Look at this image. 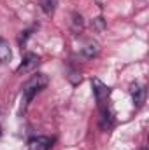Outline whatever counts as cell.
<instances>
[{
    "instance_id": "6da1fadb",
    "label": "cell",
    "mask_w": 149,
    "mask_h": 150,
    "mask_svg": "<svg viewBox=\"0 0 149 150\" xmlns=\"http://www.w3.org/2000/svg\"><path fill=\"white\" fill-rule=\"evenodd\" d=\"M47 86V77L44 74H37V75H32L25 86H23V108L28 105V101L34 100V96L37 94L40 89H44Z\"/></svg>"
},
{
    "instance_id": "7a4b0ae2",
    "label": "cell",
    "mask_w": 149,
    "mask_h": 150,
    "mask_svg": "<svg viewBox=\"0 0 149 150\" xmlns=\"http://www.w3.org/2000/svg\"><path fill=\"white\" fill-rule=\"evenodd\" d=\"M91 86H93V93H95V98L98 101V107L102 105H107V98H109V87L98 80V79H93L91 80Z\"/></svg>"
},
{
    "instance_id": "5b68a950",
    "label": "cell",
    "mask_w": 149,
    "mask_h": 150,
    "mask_svg": "<svg viewBox=\"0 0 149 150\" xmlns=\"http://www.w3.org/2000/svg\"><path fill=\"white\" fill-rule=\"evenodd\" d=\"M130 93H132V100H133V103H135L137 107H140V105L144 103L146 91H144L139 84H133V86H132V89H130Z\"/></svg>"
},
{
    "instance_id": "9c48e42d",
    "label": "cell",
    "mask_w": 149,
    "mask_h": 150,
    "mask_svg": "<svg viewBox=\"0 0 149 150\" xmlns=\"http://www.w3.org/2000/svg\"><path fill=\"white\" fill-rule=\"evenodd\" d=\"M93 26H95L98 32H102V30H104V26H105V25H104V19H102V18H97V19L93 21Z\"/></svg>"
},
{
    "instance_id": "52a82bcc",
    "label": "cell",
    "mask_w": 149,
    "mask_h": 150,
    "mask_svg": "<svg viewBox=\"0 0 149 150\" xmlns=\"http://www.w3.org/2000/svg\"><path fill=\"white\" fill-rule=\"evenodd\" d=\"M98 51H100V47H98L97 42H88V44L82 47V54H84L86 58H93V56H97Z\"/></svg>"
},
{
    "instance_id": "277c9868",
    "label": "cell",
    "mask_w": 149,
    "mask_h": 150,
    "mask_svg": "<svg viewBox=\"0 0 149 150\" xmlns=\"http://www.w3.org/2000/svg\"><path fill=\"white\" fill-rule=\"evenodd\" d=\"M51 140L47 136H35L28 142V150H49Z\"/></svg>"
},
{
    "instance_id": "ba28073f",
    "label": "cell",
    "mask_w": 149,
    "mask_h": 150,
    "mask_svg": "<svg viewBox=\"0 0 149 150\" xmlns=\"http://www.w3.org/2000/svg\"><path fill=\"white\" fill-rule=\"evenodd\" d=\"M56 7V0H42V9L46 14H53Z\"/></svg>"
},
{
    "instance_id": "3957f363",
    "label": "cell",
    "mask_w": 149,
    "mask_h": 150,
    "mask_svg": "<svg viewBox=\"0 0 149 150\" xmlns=\"http://www.w3.org/2000/svg\"><path fill=\"white\" fill-rule=\"evenodd\" d=\"M39 61H40V58H39L37 54H34V52H28L27 56H25V59H23V63L16 68V74L21 75V74H28V72H32L35 67L39 65Z\"/></svg>"
},
{
    "instance_id": "8992f818",
    "label": "cell",
    "mask_w": 149,
    "mask_h": 150,
    "mask_svg": "<svg viewBox=\"0 0 149 150\" xmlns=\"http://www.w3.org/2000/svg\"><path fill=\"white\" fill-rule=\"evenodd\" d=\"M11 56H12V52H11L9 42H7V40H4V38H0V61H2V63H5V61H9V59H11Z\"/></svg>"
}]
</instances>
